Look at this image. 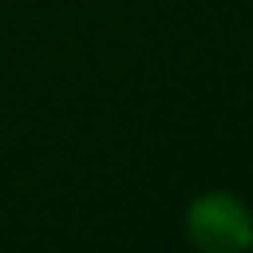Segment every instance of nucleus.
<instances>
[{"instance_id":"obj_1","label":"nucleus","mask_w":253,"mask_h":253,"mask_svg":"<svg viewBox=\"0 0 253 253\" xmlns=\"http://www.w3.org/2000/svg\"><path fill=\"white\" fill-rule=\"evenodd\" d=\"M186 237L210 253H237L253 245V213L229 190H210L186 210Z\"/></svg>"}]
</instances>
